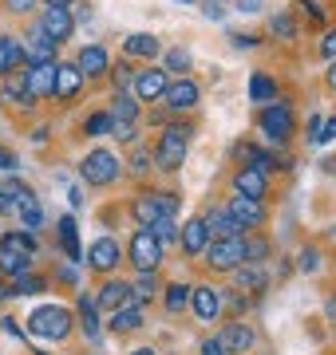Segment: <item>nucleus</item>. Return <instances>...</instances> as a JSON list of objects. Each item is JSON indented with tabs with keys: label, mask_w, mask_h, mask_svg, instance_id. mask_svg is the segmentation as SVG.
I'll return each mask as SVG.
<instances>
[{
	"label": "nucleus",
	"mask_w": 336,
	"mask_h": 355,
	"mask_svg": "<svg viewBox=\"0 0 336 355\" xmlns=\"http://www.w3.org/2000/svg\"><path fill=\"white\" fill-rule=\"evenodd\" d=\"M28 331L36 336V340H64L67 331H72V312L64 304H44L36 308L32 316H28Z\"/></svg>",
	"instance_id": "obj_1"
},
{
	"label": "nucleus",
	"mask_w": 336,
	"mask_h": 355,
	"mask_svg": "<svg viewBox=\"0 0 336 355\" xmlns=\"http://www.w3.org/2000/svg\"><path fill=\"white\" fill-rule=\"evenodd\" d=\"M186 150H190V130L186 127H167L162 130V139H158V146H155L158 170H182Z\"/></svg>",
	"instance_id": "obj_2"
},
{
	"label": "nucleus",
	"mask_w": 336,
	"mask_h": 355,
	"mask_svg": "<svg viewBox=\"0 0 336 355\" xmlns=\"http://www.w3.org/2000/svg\"><path fill=\"white\" fill-rule=\"evenodd\" d=\"M206 265L218 268V272H233L237 265H246V241L242 237H218V241L206 245Z\"/></svg>",
	"instance_id": "obj_3"
},
{
	"label": "nucleus",
	"mask_w": 336,
	"mask_h": 355,
	"mask_svg": "<svg viewBox=\"0 0 336 355\" xmlns=\"http://www.w3.org/2000/svg\"><path fill=\"white\" fill-rule=\"evenodd\" d=\"M261 135L273 146H285L289 142V135H293V111H289V103H269L261 111Z\"/></svg>",
	"instance_id": "obj_4"
},
{
	"label": "nucleus",
	"mask_w": 336,
	"mask_h": 355,
	"mask_svg": "<svg viewBox=\"0 0 336 355\" xmlns=\"http://www.w3.org/2000/svg\"><path fill=\"white\" fill-rule=\"evenodd\" d=\"M79 174H83L87 186H111L119 178V158L111 150H91L83 158V166H79Z\"/></svg>",
	"instance_id": "obj_5"
},
{
	"label": "nucleus",
	"mask_w": 336,
	"mask_h": 355,
	"mask_svg": "<svg viewBox=\"0 0 336 355\" xmlns=\"http://www.w3.org/2000/svg\"><path fill=\"white\" fill-rule=\"evenodd\" d=\"M131 265L139 272H155L162 265V245L155 241L151 229H135V237H131Z\"/></svg>",
	"instance_id": "obj_6"
},
{
	"label": "nucleus",
	"mask_w": 336,
	"mask_h": 355,
	"mask_svg": "<svg viewBox=\"0 0 336 355\" xmlns=\"http://www.w3.org/2000/svg\"><path fill=\"white\" fill-rule=\"evenodd\" d=\"M167 71L162 67H146V71H135V99H142V103H155V99H162L167 95Z\"/></svg>",
	"instance_id": "obj_7"
},
{
	"label": "nucleus",
	"mask_w": 336,
	"mask_h": 355,
	"mask_svg": "<svg viewBox=\"0 0 336 355\" xmlns=\"http://www.w3.org/2000/svg\"><path fill=\"white\" fill-rule=\"evenodd\" d=\"M40 32H48V40L64 44V40L76 32V16L67 12V8H44V16H40Z\"/></svg>",
	"instance_id": "obj_8"
},
{
	"label": "nucleus",
	"mask_w": 336,
	"mask_h": 355,
	"mask_svg": "<svg viewBox=\"0 0 336 355\" xmlns=\"http://www.w3.org/2000/svg\"><path fill=\"white\" fill-rule=\"evenodd\" d=\"M0 95L8 103H16V107H32L36 103V95H32V87H28V71H8V76H0Z\"/></svg>",
	"instance_id": "obj_9"
},
{
	"label": "nucleus",
	"mask_w": 336,
	"mask_h": 355,
	"mask_svg": "<svg viewBox=\"0 0 336 355\" xmlns=\"http://www.w3.org/2000/svg\"><path fill=\"white\" fill-rule=\"evenodd\" d=\"M190 304H194L198 320L214 324V320L221 316V292L210 288V284H198V288H190Z\"/></svg>",
	"instance_id": "obj_10"
},
{
	"label": "nucleus",
	"mask_w": 336,
	"mask_h": 355,
	"mask_svg": "<svg viewBox=\"0 0 336 355\" xmlns=\"http://www.w3.org/2000/svg\"><path fill=\"white\" fill-rule=\"evenodd\" d=\"M198 95L202 91H198L194 79H174V83H167V95L162 99H167L170 111H190V107H198Z\"/></svg>",
	"instance_id": "obj_11"
},
{
	"label": "nucleus",
	"mask_w": 336,
	"mask_h": 355,
	"mask_svg": "<svg viewBox=\"0 0 336 355\" xmlns=\"http://www.w3.org/2000/svg\"><path fill=\"white\" fill-rule=\"evenodd\" d=\"M230 214H233V221L242 229H258V225H265V205L261 202H253V198H230Z\"/></svg>",
	"instance_id": "obj_12"
},
{
	"label": "nucleus",
	"mask_w": 336,
	"mask_h": 355,
	"mask_svg": "<svg viewBox=\"0 0 336 355\" xmlns=\"http://www.w3.org/2000/svg\"><path fill=\"white\" fill-rule=\"evenodd\" d=\"M178 241H182V249H186L190 257H202V253H206V245L214 241V237H210V229H206V221H202V217H190V221L182 225Z\"/></svg>",
	"instance_id": "obj_13"
},
{
	"label": "nucleus",
	"mask_w": 336,
	"mask_h": 355,
	"mask_svg": "<svg viewBox=\"0 0 336 355\" xmlns=\"http://www.w3.org/2000/svg\"><path fill=\"white\" fill-rule=\"evenodd\" d=\"M119 257H123V249H119L115 237H99V241L87 249V261L95 272H111V268L119 265Z\"/></svg>",
	"instance_id": "obj_14"
},
{
	"label": "nucleus",
	"mask_w": 336,
	"mask_h": 355,
	"mask_svg": "<svg viewBox=\"0 0 336 355\" xmlns=\"http://www.w3.org/2000/svg\"><path fill=\"white\" fill-rule=\"evenodd\" d=\"M24 44V64H56V40H48V32H32Z\"/></svg>",
	"instance_id": "obj_15"
},
{
	"label": "nucleus",
	"mask_w": 336,
	"mask_h": 355,
	"mask_svg": "<svg viewBox=\"0 0 336 355\" xmlns=\"http://www.w3.org/2000/svg\"><path fill=\"white\" fill-rule=\"evenodd\" d=\"M83 87V71L76 64H56V99H76Z\"/></svg>",
	"instance_id": "obj_16"
},
{
	"label": "nucleus",
	"mask_w": 336,
	"mask_h": 355,
	"mask_svg": "<svg viewBox=\"0 0 336 355\" xmlns=\"http://www.w3.org/2000/svg\"><path fill=\"white\" fill-rule=\"evenodd\" d=\"M218 343L233 355H246L249 347H253V328H249V324H226L221 336H218Z\"/></svg>",
	"instance_id": "obj_17"
},
{
	"label": "nucleus",
	"mask_w": 336,
	"mask_h": 355,
	"mask_svg": "<svg viewBox=\"0 0 336 355\" xmlns=\"http://www.w3.org/2000/svg\"><path fill=\"white\" fill-rule=\"evenodd\" d=\"M233 190L242 193V198L261 202V198H265V174H261V170H253V166H242V170L233 174Z\"/></svg>",
	"instance_id": "obj_18"
},
{
	"label": "nucleus",
	"mask_w": 336,
	"mask_h": 355,
	"mask_svg": "<svg viewBox=\"0 0 336 355\" xmlns=\"http://www.w3.org/2000/svg\"><path fill=\"white\" fill-rule=\"evenodd\" d=\"M131 300H135V292H131L127 280H107L103 288H99V296H95V304L107 308V312H115V308L131 304Z\"/></svg>",
	"instance_id": "obj_19"
},
{
	"label": "nucleus",
	"mask_w": 336,
	"mask_h": 355,
	"mask_svg": "<svg viewBox=\"0 0 336 355\" xmlns=\"http://www.w3.org/2000/svg\"><path fill=\"white\" fill-rule=\"evenodd\" d=\"M76 67H79V71H83L87 79H95V76H107V71H111V60H107V51L99 48V44H91V48L79 51Z\"/></svg>",
	"instance_id": "obj_20"
},
{
	"label": "nucleus",
	"mask_w": 336,
	"mask_h": 355,
	"mask_svg": "<svg viewBox=\"0 0 336 355\" xmlns=\"http://www.w3.org/2000/svg\"><path fill=\"white\" fill-rule=\"evenodd\" d=\"M206 229H210V237L218 241V237H242V225L233 221V214L230 209H206Z\"/></svg>",
	"instance_id": "obj_21"
},
{
	"label": "nucleus",
	"mask_w": 336,
	"mask_h": 355,
	"mask_svg": "<svg viewBox=\"0 0 336 355\" xmlns=\"http://www.w3.org/2000/svg\"><path fill=\"white\" fill-rule=\"evenodd\" d=\"M28 87H32L36 99L52 95V91H56V64H32V67H28Z\"/></svg>",
	"instance_id": "obj_22"
},
{
	"label": "nucleus",
	"mask_w": 336,
	"mask_h": 355,
	"mask_svg": "<svg viewBox=\"0 0 336 355\" xmlns=\"http://www.w3.org/2000/svg\"><path fill=\"white\" fill-rule=\"evenodd\" d=\"M131 214H135L139 229H151L155 221H162V209H158V198H155V193H139V198L131 202Z\"/></svg>",
	"instance_id": "obj_23"
},
{
	"label": "nucleus",
	"mask_w": 336,
	"mask_h": 355,
	"mask_svg": "<svg viewBox=\"0 0 336 355\" xmlns=\"http://www.w3.org/2000/svg\"><path fill=\"white\" fill-rule=\"evenodd\" d=\"M16 67H24V44L16 36H0V76H8Z\"/></svg>",
	"instance_id": "obj_24"
},
{
	"label": "nucleus",
	"mask_w": 336,
	"mask_h": 355,
	"mask_svg": "<svg viewBox=\"0 0 336 355\" xmlns=\"http://www.w3.org/2000/svg\"><path fill=\"white\" fill-rule=\"evenodd\" d=\"M135 328H142V308H139V300H131V304H123V308H115L111 312V331H135Z\"/></svg>",
	"instance_id": "obj_25"
},
{
	"label": "nucleus",
	"mask_w": 336,
	"mask_h": 355,
	"mask_svg": "<svg viewBox=\"0 0 336 355\" xmlns=\"http://www.w3.org/2000/svg\"><path fill=\"white\" fill-rule=\"evenodd\" d=\"M127 55H142V60H155L158 51H162V44H158V36H151V32H135V36H127Z\"/></svg>",
	"instance_id": "obj_26"
},
{
	"label": "nucleus",
	"mask_w": 336,
	"mask_h": 355,
	"mask_svg": "<svg viewBox=\"0 0 336 355\" xmlns=\"http://www.w3.org/2000/svg\"><path fill=\"white\" fill-rule=\"evenodd\" d=\"M95 296H87V292H83V296H79V328H83V336H87V340H99V316H95Z\"/></svg>",
	"instance_id": "obj_27"
},
{
	"label": "nucleus",
	"mask_w": 336,
	"mask_h": 355,
	"mask_svg": "<svg viewBox=\"0 0 336 355\" xmlns=\"http://www.w3.org/2000/svg\"><path fill=\"white\" fill-rule=\"evenodd\" d=\"M233 280H237L242 292H261L265 288V268L261 265H237L233 268Z\"/></svg>",
	"instance_id": "obj_28"
},
{
	"label": "nucleus",
	"mask_w": 336,
	"mask_h": 355,
	"mask_svg": "<svg viewBox=\"0 0 336 355\" xmlns=\"http://www.w3.org/2000/svg\"><path fill=\"white\" fill-rule=\"evenodd\" d=\"M249 99L253 103H273L277 99V83H273L265 71H253V76H249Z\"/></svg>",
	"instance_id": "obj_29"
},
{
	"label": "nucleus",
	"mask_w": 336,
	"mask_h": 355,
	"mask_svg": "<svg viewBox=\"0 0 336 355\" xmlns=\"http://www.w3.org/2000/svg\"><path fill=\"white\" fill-rule=\"evenodd\" d=\"M0 253H28V257H36V237H32V233H4V237H0Z\"/></svg>",
	"instance_id": "obj_30"
},
{
	"label": "nucleus",
	"mask_w": 336,
	"mask_h": 355,
	"mask_svg": "<svg viewBox=\"0 0 336 355\" xmlns=\"http://www.w3.org/2000/svg\"><path fill=\"white\" fill-rule=\"evenodd\" d=\"M16 214H20V221H24V229H40V221H44V214H40L32 190H28L24 198H16Z\"/></svg>",
	"instance_id": "obj_31"
},
{
	"label": "nucleus",
	"mask_w": 336,
	"mask_h": 355,
	"mask_svg": "<svg viewBox=\"0 0 336 355\" xmlns=\"http://www.w3.org/2000/svg\"><path fill=\"white\" fill-rule=\"evenodd\" d=\"M0 272L4 277H24V272H32V257L28 253H0Z\"/></svg>",
	"instance_id": "obj_32"
},
{
	"label": "nucleus",
	"mask_w": 336,
	"mask_h": 355,
	"mask_svg": "<svg viewBox=\"0 0 336 355\" xmlns=\"http://www.w3.org/2000/svg\"><path fill=\"white\" fill-rule=\"evenodd\" d=\"M111 119H115V123H135V119H139V103H135V95L115 91V111H111Z\"/></svg>",
	"instance_id": "obj_33"
},
{
	"label": "nucleus",
	"mask_w": 336,
	"mask_h": 355,
	"mask_svg": "<svg viewBox=\"0 0 336 355\" xmlns=\"http://www.w3.org/2000/svg\"><path fill=\"white\" fill-rule=\"evenodd\" d=\"M60 245H64V253L72 261H79V237H76V217H60Z\"/></svg>",
	"instance_id": "obj_34"
},
{
	"label": "nucleus",
	"mask_w": 336,
	"mask_h": 355,
	"mask_svg": "<svg viewBox=\"0 0 336 355\" xmlns=\"http://www.w3.org/2000/svg\"><path fill=\"white\" fill-rule=\"evenodd\" d=\"M48 288V280L44 277H32V272H24V277H12V288H8V296H32V292H44Z\"/></svg>",
	"instance_id": "obj_35"
},
{
	"label": "nucleus",
	"mask_w": 336,
	"mask_h": 355,
	"mask_svg": "<svg viewBox=\"0 0 336 355\" xmlns=\"http://www.w3.org/2000/svg\"><path fill=\"white\" fill-rule=\"evenodd\" d=\"M297 12L305 16L309 24H317V28H321L324 20H328V12H324V8H321V4H317V0H297Z\"/></svg>",
	"instance_id": "obj_36"
},
{
	"label": "nucleus",
	"mask_w": 336,
	"mask_h": 355,
	"mask_svg": "<svg viewBox=\"0 0 336 355\" xmlns=\"http://www.w3.org/2000/svg\"><path fill=\"white\" fill-rule=\"evenodd\" d=\"M186 304H190V288H186V284H170L167 288V308L170 312H182Z\"/></svg>",
	"instance_id": "obj_37"
},
{
	"label": "nucleus",
	"mask_w": 336,
	"mask_h": 355,
	"mask_svg": "<svg viewBox=\"0 0 336 355\" xmlns=\"http://www.w3.org/2000/svg\"><path fill=\"white\" fill-rule=\"evenodd\" d=\"M269 257V241H261V237H249L246 241V265H261Z\"/></svg>",
	"instance_id": "obj_38"
},
{
	"label": "nucleus",
	"mask_w": 336,
	"mask_h": 355,
	"mask_svg": "<svg viewBox=\"0 0 336 355\" xmlns=\"http://www.w3.org/2000/svg\"><path fill=\"white\" fill-rule=\"evenodd\" d=\"M135 300H151V296H155L158 292V284H155V272H139V280H135Z\"/></svg>",
	"instance_id": "obj_39"
},
{
	"label": "nucleus",
	"mask_w": 336,
	"mask_h": 355,
	"mask_svg": "<svg viewBox=\"0 0 336 355\" xmlns=\"http://www.w3.org/2000/svg\"><path fill=\"white\" fill-rule=\"evenodd\" d=\"M111 127H115V119H111V114H91L87 123H83V130L95 135V139H99V135H111Z\"/></svg>",
	"instance_id": "obj_40"
},
{
	"label": "nucleus",
	"mask_w": 336,
	"mask_h": 355,
	"mask_svg": "<svg viewBox=\"0 0 336 355\" xmlns=\"http://www.w3.org/2000/svg\"><path fill=\"white\" fill-rule=\"evenodd\" d=\"M269 28H273V36H281V40H293L297 36V24H293V16H273L269 20Z\"/></svg>",
	"instance_id": "obj_41"
},
{
	"label": "nucleus",
	"mask_w": 336,
	"mask_h": 355,
	"mask_svg": "<svg viewBox=\"0 0 336 355\" xmlns=\"http://www.w3.org/2000/svg\"><path fill=\"white\" fill-rule=\"evenodd\" d=\"M151 233H155V241H158V245H170L174 237H178V229H174V221H170V217L155 221V225H151Z\"/></svg>",
	"instance_id": "obj_42"
},
{
	"label": "nucleus",
	"mask_w": 336,
	"mask_h": 355,
	"mask_svg": "<svg viewBox=\"0 0 336 355\" xmlns=\"http://www.w3.org/2000/svg\"><path fill=\"white\" fill-rule=\"evenodd\" d=\"M186 67H190V55H186L182 48L167 51V67H162V71H186Z\"/></svg>",
	"instance_id": "obj_43"
},
{
	"label": "nucleus",
	"mask_w": 336,
	"mask_h": 355,
	"mask_svg": "<svg viewBox=\"0 0 336 355\" xmlns=\"http://www.w3.org/2000/svg\"><path fill=\"white\" fill-rule=\"evenodd\" d=\"M155 198H158L162 217H170V221H174V214H178V198H174V193H155Z\"/></svg>",
	"instance_id": "obj_44"
},
{
	"label": "nucleus",
	"mask_w": 336,
	"mask_h": 355,
	"mask_svg": "<svg viewBox=\"0 0 336 355\" xmlns=\"http://www.w3.org/2000/svg\"><path fill=\"white\" fill-rule=\"evenodd\" d=\"M317 268H321V253L317 249H305L301 253V272H317Z\"/></svg>",
	"instance_id": "obj_45"
},
{
	"label": "nucleus",
	"mask_w": 336,
	"mask_h": 355,
	"mask_svg": "<svg viewBox=\"0 0 336 355\" xmlns=\"http://www.w3.org/2000/svg\"><path fill=\"white\" fill-rule=\"evenodd\" d=\"M333 139H336V119H328V123H321V127H317L312 142H333Z\"/></svg>",
	"instance_id": "obj_46"
},
{
	"label": "nucleus",
	"mask_w": 336,
	"mask_h": 355,
	"mask_svg": "<svg viewBox=\"0 0 336 355\" xmlns=\"http://www.w3.org/2000/svg\"><path fill=\"white\" fill-rule=\"evenodd\" d=\"M111 76H115V83H119V91L127 87V83H135V71H131V67H127V64H119V67H115V71H111Z\"/></svg>",
	"instance_id": "obj_47"
},
{
	"label": "nucleus",
	"mask_w": 336,
	"mask_h": 355,
	"mask_svg": "<svg viewBox=\"0 0 336 355\" xmlns=\"http://www.w3.org/2000/svg\"><path fill=\"white\" fill-rule=\"evenodd\" d=\"M321 51L328 55V60H336V28H328V32H324V40H321Z\"/></svg>",
	"instance_id": "obj_48"
},
{
	"label": "nucleus",
	"mask_w": 336,
	"mask_h": 355,
	"mask_svg": "<svg viewBox=\"0 0 336 355\" xmlns=\"http://www.w3.org/2000/svg\"><path fill=\"white\" fill-rule=\"evenodd\" d=\"M111 135H115L119 142H135V127H131V123H115V127H111Z\"/></svg>",
	"instance_id": "obj_49"
},
{
	"label": "nucleus",
	"mask_w": 336,
	"mask_h": 355,
	"mask_svg": "<svg viewBox=\"0 0 336 355\" xmlns=\"http://www.w3.org/2000/svg\"><path fill=\"white\" fill-rule=\"evenodd\" d=\"M16 166H20V162H16V154H12V150H4V146H0V170H8V174H12Z\"/></svg>",
	"instance_id": "obj_50"
},
{
	"label": "nucleus",
	"mask_w": 336,
	"mask_h": 355,
	"mask_svg": "<svg viewBox=\"0 0 336 355\" xmlns=\"http://www.w3.org/2000/svg\"><path fill=\"white\" fill-rule=\"evenodd\" d=\"M202 355H226V347H221L218 340H206L202 343Z\"/></svg>",
	"instance_id": "obj_51"
},
{
	"label": "nucleus",
	"mask_w": 336,
	"mask_h": 355,
	"mask_svg": "<svg viewBox=\"0 0 336 355\" xmlns=\"http://www.w3.org/2000/svg\"><path fill=\"white\" fill-rule=\"evenodd\" d=\"M146 162H151V158H146V150L135 154V174H146Z\"/></svg>",
	"instance_id": "obj_52"
},
{
	"label": "nucleus",
	"mask_w": 336,
	"mask_h": 355,
	"mask_svg": "<svg viewBox=\"0 0 336 355\" xmlns=\"http://www.w3.org/2000/svg\"><path fill=\"white\" fill-rule=\"evenodd\" d=\"M258 4H261V0H237V8H242V12H258Z\"/></svg>",
	"instance_id": "obj_53"
},
{
	"label": "nucleus",
	"mask_w": 336,
	"mask_h": 355,
	"mask_svg": "<svg viewBox=\"0 0 336 355\" xmlns=\"http://www.w3.org/2000/svg\"><path fill=\"white\" fill-rule=\"evenodd\" d=\"M48 8H67V4H76V0H44Z\"/></svg>",
	"instance_id": "obj_54"
},
{
	"label": "nucleus",
	"mask_w": 336,
	"mask_h": 355,
	"mask_svg": "<svg viewBox=\"0 0 336 355\" xmlns=\"http://www.w3.org/2000/svg\"><path fill=\"white\" fill-rule=\"evenodd\" d=\"M328 87L336 91V60H333V67H328Z\"/></svg>",
	"instance_id": "obj_55"
},
{
	"label": "nucleus",
	"mask_w": 336,
	"mask_h": 355,
	"mask_svg": "<svg viewBox=\"0 0 336 355\" xmlns=\"http://www.w3.org/2000/svg\"><path fill=\"white\" fill-rule=\"evenodd\" d=\"M131 355H158V352H155V347H135Z\"/></svg>",
	"instance_id": "obj_56"
},
{
	"label": "nucleus",
	"mask_w": 336,
	"mask_h": 355,
	"mask_svg": "<svg viewBox=\"0 0 336 355\" xmlns=\"http://www.w3.org/2000/svg\"><path fill=\"white\" fill-rule=\"evenodd\" d=\"M178 4H194V0H178Z\"/></svg>",
	"instance_id": "obj_57"
},
{
	"label": "nucleus",
	"mask_w": 336,
	"mask_h": 355,
	"mask_svg": "<svg viewBox=\"0 0 336 355\" xmlns=\"http://www.w3.org/2000/svg\"><path fill=\"white\" fill-rule=\"evenodd\" d=\"M0 296H8V292H4V288H0Z\"/></svg>",
	"instance_id": "obj_58"
},
{
	"label": "nucleus",
	"mask_w": 336,
	"mask_h": 355,
	"mask_svg": "<svg viewBox=\"0 0 336 355\" xmlns=\"http://www.w3.org/2000/svg\"><path fill=\"white\" fill-rule=\"evenodd\" d=\"M0 205H4V198H0Z\"/></svg>",
	"instance_id": "obj_59"
}]
</instances>
